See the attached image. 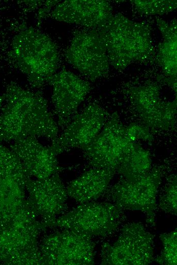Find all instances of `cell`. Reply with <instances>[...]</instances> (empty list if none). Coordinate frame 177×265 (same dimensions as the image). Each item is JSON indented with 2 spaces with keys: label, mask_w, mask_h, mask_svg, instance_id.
Listing matches in <instances>:
<instances>
[{
  "label": "cell",
  "mask_w": 177,
  "mask_h": 265,
  "mask_svg": "<svg viewBox=\"0 0 177 265\" xmlns=\"http://www.w3.org/2000/svg\"><path fill=\"white\" fill-rule=\"evenodd\" d=\"M0 112V142H14L27 137H42L51 141L59 127L46 99L38 93L15 82L8 85Z\"/></svg>",
  "instance_id": "cell-1"
},
{
  "label": "cell",
  "mask_w": 177,
  "mask_h": 265,
  "mask_svg": "<svg viewBox=\"0 0 177 265\" xmlns=\"http://www.w3.org/2000/svg\"><path fill=\"white\" fill-rule=\"evenodd\" d=\"M105 42L109 64L122 70L134 62H147L155 55L149 27L121 13L113 15L109 23L100 29Z\"/></svg>",
  "instance_id": "cell-2"
},
{
  "label": "cell",
  "mask_w": 177,
  "mask_h": 265,
  "mask_svg": "<svg viewBox=\"0 0 177 265\" xmlns=\"http://www.w3.org/2000/svg\"><path fill=\"white\" fill-rule=\"evenodd\" d=\"M9 56L29 84L39 88L56 73L59 55L54 43L33 28L20 31L13 38Z\"/></svg>",
  "instance_id": "cell-3"
},
{
  "label": "cell",
  "mask_w": 177,
  "mask_h": 265,
  "mask_svg": "<svg viewBox=\"0 0 177 265\" xmlns=\"http://www.w3.org/2000/svg\"><path fill=\"white\" fill-rule=\"evenodd\" d=\"M46 226L35 214L24 215L0 231V264H44L38 241Z\"/></svg>",
  "instance_id": "cell-4"
},
{
  "label": "cell",
  "mask_w": 177,
  "mask_h": 265,
  "mask_svg": "<svg viewBox=\"0 0 177 265\" xmlns=\"http://www.w3.org/2000/svg\"><path fill=\"white\" fill-rule=\"evenodd\" d=\"M116 205L93 201L82 203L58 217L52 226L72 231L92 238L107 236L117 228L121 211Z\"/></svg>",
  "instance_id": "cell-5"
},
{
  "label": "cell",
  "mask_w": 177,
  "mask_h": 265,
  "mask_svg": "<svg viewBox=\"0 0 177 265\" xmlns=\"http://www.w3.org/2000/svg\"><path fill=\"white\" fill-rule=\"evenodd\" d=\"M27 177L15 154L0 142V224L31 209L26 194Z\"/></svg>",
  "instance_id": "cell-6"
},
{
  "label": "cell",
  "mask_w": 177,
  "mask_h": 265,
  "mask_svg": "<svg viewBox=\"0 0 177 265\" xmlns=\"http://www.w3.org/2000/svg\"><path fill=\"white\" fill-rule=\"evenodd\" d=\"M101 252L102 264H149L154 259L153 237L141 223H129L115 242L103 244Z\"/></svg>",
  "instance_id": "cell-7"
},
{
  "label": "cell",
  "mask_w": 177,
  "mask_h": 265,
  "mask_svg": "<svg viewBox=\"0 0 177 265\" xmlns=\"http://www.w3.org/2000/svg\"><path fill=\"white\" fill-rule=\"evenodd\" d=\"M66 60L91 81L106 75L109 62L100 29L77 31L65 52Z\"/></svg>",
  "instance_id": "cell-8"
},
{
  "label": "cell",
  "mask_w": 177,
  "mask_h": 265,
  "mask_svg": "<svg viewBox=\"0 0 177 265\" xmlns=\"http://www.w3.org/2000/svg\"><path fill=\"white\" fill-rule=\"evenodd\" d=\"M91 238L64 229L45 235L39 243L44 264H93L95 244Z\"/></svg>",
  "instance_id": "cell-9"
},
{
  "label": "cell",
  "mask_w": 177,
  "mask_h": 265,
  "mask_svg": "<svg viewBox=\"0 0 177 265\" xmlns=\"http://www.w3.org/2000/svg\"><path fill=\"white\" fill-rule=\"evenodd\" d=\"M116 113L105 123L98 135L81 149L92 168L116 171L133 143Z\"/></svg>",
  "instance_id": "cell-10"
},
{
  "label": "cell",
  "mask_w": 177,
  "mask_h": 265,
  "mask_svg": "<svg viewBox=\"0 0 177 265\" xmlns=\"http://www.w3.org/2000/svg\"><path fill=\"white\" fill-rule=\"evenodd\" d=\"M161 181L160 172L154 168L133 180L123 178L112 188L111 197L120 209L140 211L145 215L148 223L154 225Z\"/></svg>",
  "instance_id": "cell-11"
},
{
  "label": "cell",
  "mask_w": 177,
  "mask_h": 265,
  "mask_svg": "<svg viewBox=\"0 0 177 265\" xmlns=\"http://www.w3.org/2000/svg\"><path fill=\"white\" fill-rule=\"evenodd\" d=\"M26 192L29 205L46 227L52 226L66 209V189L58 174L44 179L27 177Z\"/></svg>",
  "instance_id": "cell-12"
},
{
  "label": "cell",
  "mask_w": 177,
  "mask_h": 265,
  "mask_svg": "<svg viewBox=\"0 0 177 265\" xmlns=\"http://www.w3.org/2000/svg\"><path fill=\"white\" fill-rule=\"evenodd\" d=\"M128 93L133 107L148 127L163 130L174 128L176 97L172 101L163 100L160 88L154 84L131 87Z\"/></svg>",
  "instance_id": "cell-13"
},
{
  "label": "cell",
  "mask_w": 177,
  "mask_h": 265,
  "mask_svg": "<svg viewBox=\"0 0 177 265\" xmlns=\"http://www.w3.org/2000/svg\"><path fill=\"white\" fill-rule=\"evenodd\" d=\"M105 123L104 110L96 103H90L73 117L49 146L57 155L70 149H81L98 135Z\"/></svg>",
  "instance_id": "cell-14"
},
{
  "label": "cell",
  "mask_w": 177,
  "mask_h": 265,
  "mask_svg": "<svg viewBox=\"0 0 177 265\" xmlns=\"http://www.w3.org/2000/svg\"><path fill=\"white\" fill-rule=\"evenodd\" d=\"M52 87L51 99L57 117V125L65 128L91 90L88 82L74 73L63 70L48 82Z\"/></svg>",
  "instance_id": "cell-15"
},
{
  "label": "cell",
  "mask_w": 177,
  "mask_h": 265,
  "mask_svg": "<svg viewBox=\"0 0 177 265\" xmlns=\"http://www.w3.org/2000/svg\"><path fill=\"white\" fill-rule=\"evenodd\" d=\"M113 16L110 3L103 0L65 1L56 5L51 13V17L57 21L94 29H104Z\"/></svg>",
  "instance_id": "cell-16"
},
{
  "label": "cell",
  "mask_w": 177,
  "mask_h": 265,
  "mask_svg": "<svg viewBox=\"0 0 177 265\" xmlns=\"http://www.w3.org/2000/svg\"><path fill=\"white\" fill-rule=\"evenodd\" d=\"M11 150L16 156L27 177L44 179L58 174L61 170L56 154L50 146L36 138L27 137L13 142Z\"/></svg>",
  "instance_id": "cell-17"
},
{
  "label": "cell",
  "mask_w": 177,
  "mask_h": 265,
  "mask_svg": "<svg viewBox=\"0 0 177 265\" xmlns=\"http://www.w3.org/2000/svg\"><path fill=\"white\" fill-rule=\"evenodd\" d=\"M114 173L109 169L92 168L68 184L67 195L81 204L93 201L104 193Z\"/></svg>",
  "instance_id": "cell-18"
},
{
  "label": "cell",
  "mask_w": 177,
  "mask_h": 265,
  "mask_svg": "<svg viewBox=\"0 0 177 265\" xmlns=\"http://www.w3.org/2000/svg\"><path fill=\"white\" fill-rule=\"evenodd\" d=\"M157 24L163 36L157 55L158 63L166 77L167 84L176 94L177 25L176 20L167 22L157 18Z\"/></svg>",
  "instance_id": "cell-19"
},
{
  "label": "cell",
  "mask_w": 177,
  "mask_h": 265,
  "mask_svg": "<svg viewBox=\"0 0 177 265\" xmlns=\"http://www.w3.org/2000/svg\"><path fill=\"white\" fill-rule=\"evenodd\" d=\"M150 153L137 142H133L124 157L116 171L124 178L133 180L151 169Z\"/></svg>",
  "instance_id": "cell-20"
},
{
  "label": "cell",
  "mask_w": 177,
  "mask_h": 265,
  "mask_svg": "<svg viewBox=\"0 0 177 265\" xmlns=\"http://www.w3.org/2000/svg\"><path fill=\"white\" fill-rule=\"evenodd\" d=\"M135 9L143 15H163L170 12L176 8V0L130 1Z\"/></svg>",
  "instance_id": "cell-21"
},
{
  "label": "cell",
  "mask_w": 177,
  "mask_h": 265,
  "mask_svg": "<svg viewBox=\"0 0 177 265\" xmlns=\"http://www.w3.org/2000/svg\"><path fill=\"white\" fill-rule=\"evenodd\" d=\"M177 232L176 229L160 235L163 249L156 261L162 264L176 265L177 264Z\"/></svg>",
  "instance_id": "cell-22"
},
{
  "label": "cell",
  "mask_w": 177,
  "mask_h": 265,
  "mask_svg": "<svg viewBox=\"0 0 177 265\" xmlns=\"http://www.w3.org/2000/svg\"><path fill=\"white\" fill-rule=\"evenodd\" d=\"M177 180L174 176L168 181L160 196L159 206L162 210L172 215L177 211Z\"/></svg>",
  "instance_id": "cell-23"
},
{
  "label": "cell",
  "mask_w": 177,
  "mask_h": 265,
  "mask_svg": "<svg viewBox=\"0 0 177 265\" xmlns=\"http://www.w3.org/2000/svg\"><path fill=\"white\" fill-rule=\"evenodd\" d=\"M126 133L129 139L133 142L137 141L152 142L154 140L153 135L148 126L137 124H131L126 127Z\"/></svg>",
  "instance_id": "cell-24"
}]
</instances>
